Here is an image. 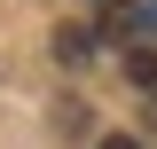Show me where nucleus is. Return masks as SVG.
<instances>
[{
    "label": "nucleus",
    "instance_id": "f257e3e1",
    "mask_svg": "<svg viewBox=\"0 0 157 149\" xmlns=\"http://www.w3.org/2000/svg\"><path fill=\"white\" fill-rule=\"evenodd\" d=\"M94 149H141V141H134V133H110V141H94Z\"/></svg>",
    "mask_w": 157,
    "mask_h": 149
}]
</instances>
